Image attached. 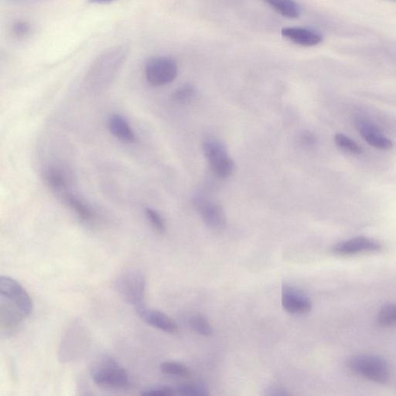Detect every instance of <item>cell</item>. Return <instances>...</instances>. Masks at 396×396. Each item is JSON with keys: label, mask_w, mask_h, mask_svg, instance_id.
Returning <instances> with one entry per match:
<instances>
[{"label": "cell", "mask_w": 396, "mask_h": 396, "mask_svg": "<svg viewBox=\"0 0 396 396\" xmlns=\"http://www.w3.org/2000/svg\"><path fill=\"white\" fill-rule=\"evenodd\" d=\"M90 333L80 320L67 327L59 346L58 358L61 363H69L83 356L90 348Z\"/></svg>", "instance_id": "obj_1"}, {"label": "cell", "mask_w": 396, "mask_h": 396, "mask_svg": "<svg viewBox=\"0 0 396 396\" xmlns=\"http://www.w3.org/2000/svg\"><path fill=\"white\" fill-rule=\"evenodd\" d=\"M90 373L94 383L101 387L124 388L129 385L127 372L111 357H101L95 361Z\"/></svg>", "instance_id": "obj_2"}, {"label": "cell", "mask_w": 396, "mask_h": 396, "mask_svg": "<svg viewBox=\"0 0 396 396\" xmlns=\"http://www.w3.org/2000/svg\"><path fill=\"white\" fill-rule=\"evenodd\" d=\"M347 366L354 374L377 383L384 384L390 378V368L378 356L361 354L348 359Z\"/></svg>", "instance_id": "obj_3"}, {"label": "cell", "mask_w": 396, "mask_h": 396, "mask_svg": "<svg viewBox=\"0 0 396 396\" xmlns=\"http://www.w3.org/2000/svg\"><path fill=\"white\" fill-rule=\"evenodd\" d=\"M146 277L141 271L129 270L119 277L116 288L125 302L138 310L146 306Z\"/></svg>", "instance_id": "obj_4"}, {"label": "cell", "mask_w": 396, "mask_h": 396, "mask_svg": "<svg viewBox=\"0 0 396 396\" xmlns=\"http://www.w3.org/2000/svg\"><path fill=\"white\" fill-rule=\"evenodd\" d=\"M202 149L211 170L217 176L226 179L233 174L235 163L221 142L208 139L203 142Z\"/></svg>", "instance_id": "obj_5"}, {"label": "cell", "mask_w": 396, "mask_h": 396, "mask_svg": "<svg viewBox=\"0 0 396 396\" xmlns=\"http://www.w3.org/2000/svg\"><path fill=\"white\" fill-rule=\"evenodd\" d=\"M179 67L172 58L156 57L149 59L145 67L148 83L156 87L167 85L175 80Z\"/></svg>", "instance_id": "obj_6"}, {"label": "cell", "mask_w": 396, "mask_h": 396, "mask_svg": "<svg viewBox=\"0 0 396 396\" xmlns=\"http://www.w3.org/2000/svg\"><path fill=\"white\" fill-rule=\"evenodd\" d=\"M0 293L3 298L16 306L27 317L33 311L32 299L23 286L10 277H0Z\"/></svg>", "instance_id": "obj_7"}, {"label": "cell", "mask_w": 396, "mask_h": 396, "mask_svg": "<svg viewBox=\"0 0 396 396\" xmlns=\"http://www.w3.org/2000/svg\"><path fill=\"white\" fill-rule=\"evenodd\" d=\"M194 207L204 223L211 229L220 230L226 225V216L220 204L209 198L197 195L193 199Z\"/></svg>", "instance_id": "obj_8"}, {"label": "cell", "mask_w": 396, "mask_h": 396, "mask_svg": "<svg viewBox=\"0 0 396 396\" xmlns=\"http://www.w3.org/2000/svg\"><path fill=\"white\" fill-rule=\"evenodd\" d=\"M381 250V245L377 240L367 237H355L340 242L332 248L334 255L352 256L359 254H375Z\"/></svg>", "instance_id": "obj_9"}, {"label": "cell", "mask_w": 396, "mask_h": 396, "mask_svg": "<svg viewBox=\"0 0 396 396\" xmlns=\"http://www.w3.org/2000/svg\"><path fill=\"white\" fill-rule=\"evenodd\" d=\"M282 304L286 312L295 315H303L312 309L309 297L295 286L288 285L283 288Z\"/></svg>", "instance_id": "obj_10"}, {"label": "cell", "mask_w": 396, "mask_h": 396, "mask_svg": "<svg viewBox=\"0 0 396 396\" xmlns=\"http://www.w3.org/2000/svg\"><path fill=\"white\" fill-rule=\"evenodd\" d=\"M26 317L17 307L1 298L0 302V327L6 336L15 334Z\"/></svg>", "instance_id": "obj_11"}, {"label": "cell", "mask_w": 396, "mask_h": 396, "mask_svg": "<svg viewBox=\"0 0 396 396\" xmlns=\"http://www.w3.org/2000/svg\"><path fill=\"white\" fill-rule=\"evenodd\" d=\"M356 127L361 135L370 146L381 149L388 150L393 147V142L382 134L380 129L365 119H358Z\"/></svg>", "instance_id": "obj_12"}, {"label": "cell", "mask_w": 396, "mask_h": 396, "mask_svg": "<svg viewBox=\"0 0 396 396\" xmlns=\"http://www.w3.org/2000/svg\"><path fill=\"white\" fill-rule=\"evenodd\" d=\"M140 317L150 326L163 332L176 333L179 332V326L174 320L165 313L156 310L147 309L146 306L136 310Z\"/></svg>", "instance_id": "obj_13"}, {"label": "cell", "mask_w": 396, "mask_h": 396, "mask_svg": "<svg viewBox=\"0 0 396 396\" xmlns=\"http://www.w3.org/2000/svg\"><path fill=\"white\" fill-rule=\"evenodd\" d=\"M282 34L291 42L304 47L316 46L323 40L319 33L300 27H286L282 30Z\"/></svg>", "instance_id": "obj_14"}, {"label": "cell", "mask_w": 396, "mask_h": 396, "mask_svg": "<svg viewBox=\"0 0 396 396\" xmlns=\"http://www.w3.org/2000/svg\"><path fill=\"white\" fill-rule=\"evenodd\" d=\"M109 131L116 138L126 142H133L135 141V133L127 121L119 115H113L108 120Z\"/></svg>", "instance_id": "obj_15"}, {"label": "cell", "mask_w": 396, "mask_h": 396, "mask_svg": "<svg viewBox=\"0 0 396 396\" xmlns=\"http://www.w3.org/2000/svg\"><path fill=\"white\" fill-rule=\"evenodd\" d=\"M67 206L72 209L81 221L92 222L94 220V213L92 207L79 197L67 192L63 196Z\"/></svg>", "instance_id": "obj_16"}, {"label": "cell", "mask_w": 396, "mask_h": 396, "mask_svg": "<svg viewBox=\"0 0 396 396\" xmlns=\"http://www.w3.org/2000/svg\"><path fill=\"white\" fill-rule=\"evenodd\" d=\"M45 180L49 188L56 192L65 195L67 193V179L63 170L51 167L46 170Z\"/></svg>", "instance_id": "obj_17"}, {"label": "cell", "mask_w": 396, "mask_h": 396, "mask_svg": "<svg viewBox=\"0 0 396 396\" xmlns=\"http://www.w3.org/2000/svg\"><path fill=\"white\" fill-rule=\"evenodd\" d=\"M263 1L286 18L296 19L300 15L299 6L295 0H263Z\"/></svg>", "instance_id": "obj_18"}, {"label": "cell", "mask_w": 396, "mask_h": 396, "mask_svg": "<svg viewBox=\"0 0 396 396\" xmlns=\"http://www.w3.org/2000/svg\"><path fill=\"white\" fill-rule=\"evenodd\" d=\"M160 370L163 373L181 378H188L191 375L186 365L176 361H165L160 365Z\"/></svg>", "instance_id": "obj_19"}, {"label": "cell", "mask_w": 396, "mask_h": 396, "mask_svg": "<svg viewBox=\"0 0 396 396\" xmlns=\"http://www.w3.org/2000/svg\"><path fill=\"white\" fill-rule=\"evenodd\" d=\"M190 325L192 329L202 336H213V329L206 317L197 314L190 320Z\"/></svg>", "instance_id": "obj_20"}, {"label": "cell", "mask_w": 396, "mask_h": 396, "mask_svg": "<svg viewBox=\"0 0 396 396\" xmlns=\"http://www.w3.org/2000/svg\"><path fill=\"white\" fill-rule=\"evenodd\" d=\"M378 323L383 327L396 325V304L382 306L377 316Z\"/></svg>", "instance_id": "obj_21"}, {"label": "cell", "mask_w": 396, "mask_h": 396, "mask_svg": "<svg viewBox=\"0 0 396 396\" xmlns=\"http://www.w3.org/2000/svg\"><path fill=\"white\" fill-rule=\"evenodd\" d=\"M336 145L341 149L352 154L358 155L363 153V148H361L357 142H355L351 138H348L343 134H337L334 138Z\"/></svg>", "instance_id": "obj_22"}, {"label": "cell", "mask_w": 396, "mask_h": 396, "mask_svg": "<svg viewBox=\"0 0 396 396\" xmlns=\"http://www.w3.org/2000/svg\"><path fill=\"white\" fill-rule=\"evenodd\" d=\"M176 393L188 396H206L209 395L208 388L200 383L181 385L176 388Z\"/></svg>", "instance_id": "obj_23"}, {"label": "cell", "mask_w": 396, "mask_h": 396, "mask_svg": "<svg viewBox=\"0 0 396 396\" xmlns=\"http://www.w3.org/2000/svg\"><path fill=\"white\" fill-rule=\"evenodd\" d=\"M195 94V88L190 84L183 85L174 92L172 98L177 104H188L193 99Z\"/></svg>", "instance_id": "obj_24"}, {"label": "cell", "mask_w": 396, "mask_h": 396, "mask_svg": "<svg viewBox=\"0 0 396 396\" xmlns=\"http://www.w3.org/2000/svg\"><path fill=\"white\" fill-rule=\"evenodd\" d=\"M146 215L150 224H151L154 229L158 232V233H165L166 231L165 221L156 211L147 208L146 209Z\"/></svg>", "instance_id": "obj_25"}, {"label": "cell", "mask_w": 396, "mask_h": 396, "mask_svg": "<svg viewBox=\"0 0 396 396\" xmlns=\"http://www.w3.org/2000/svg\"><path fill=\"white\" fill-rule=\"evenodd\" d=\"M176 394V389L169 386H155L141 393L145 396H172Z\"/></svg>", "instance_id": "obj_26"}, {"label": "cell", "mask_w": 396, "mask_h": 396, "mask_svg": "<svg viewBox=\"0 0 396 396\" xmlns=\"http://www.w3.org/2000/svg\"><path fill=\"white\" fill-rule=\"evenodd\" d=\"M31 26L26 22H18L12 27L13 35L17 38H24L29 35Z\"/></svg>", "instance_id": "obj_27"}, {"label": "cell", "mask_w": 396, "mask_h": 396, "mask_svg": "<svg viewBox=\"0 0 396 396\" xmlns=\"http://www.w3.org/2000/svg\"><path fill=\"white\" fill-rule=\"evenodd\" d=\"M299 142L304 147H312L316 145V135L308 131L304 132L300 135Z\"/></svg>", "instance_id": "obj_28"}, {"label": "cell", "mask_w": 396, "mask_h": 396, "mask_svg": "<svg viewBox=\"0 0 396 396\" xmlns=\"http://www.w3.org/2000/svg\"><path fill=\"white\" fill-rule=\"evenodd\" d=\"M268 395H273V396H275V395L283 396V395H288L290 394H289V393L286 392L285 390V389L276 387V388H273L270 389Z\"/></svg>", "instance_id": "obj_29"}, {"label": "cell", "mask_w": 396, "mask_h": 396, "mask_svg": "<svg viewBox=\"0 0 396 396\" xmlns=\"http://www.w3.org/2000/svg\"><path fill=\"white\" fill-rule=\"evenodd\" d=\"M88 1L94 4H106L113 3L115 0H88Z\"/></svg>", "instance_id": "obj_30"}]
</instances>
